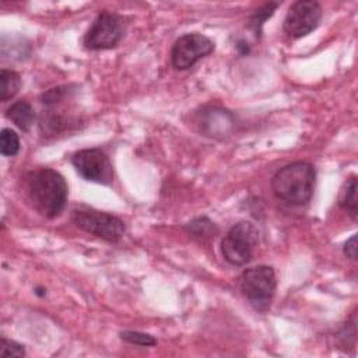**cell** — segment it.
<instances>
[{"instance_id": "cell-6", "label": "cell", "mask_w": 358, "mask_h": 358, "mask_svg": "<svg viewBox=\"0 0 358 358\" xmlns=\"http://www.w3.org/2000/svg\"><path fill=\"white\" fill-rule=\"evenodd\" d=\"M126 24L116 13L102 11L92 21L84 35V45L90 50H105L115 48L123 38Z\"/></svg>"}, {"instance_id": "cell-20", "label": "cell", "mask_w": 358, "mask_h": 358, "mask_svg": "<svg viewBox=\"0 0 358 358\" xmlns=\"http://www.w3.org/2000/svg\"><path fill=\"white\" fill-rule=\"evenodd\" d=\"M236 49H238L242 55H248V53H249V46H248V43L243 42V41H239V42H238Z\"/></svg>"}, {"instance_id": "cell-10", "label": "cell", "mask_w": 358, "mask_h": 358, "mask_svg": "<svg viewBox=\"0 0 358 358\" xmlns=\"http://www.w3.org/2000/svg\"><path fill=\"white\" fill-rule=\"evenodd\" d=\"M6 117L10 119L21 130L28 131L34 126L36 115L29 102L17 101L6 110Z\"/></svg>"}, {"instance_id": "cell-16", "label": "cell", "mask_w": 358, "mask_h": 358, "mask_svg": "<svg viewBox=\"0 0 358 358\" xmlns=\"http://www.w3.org/2000/svg\"><path fill=\"white\" fill-rule=\"evenodd\" d=\"M186 229L196 236H211L217 232V227L214 225V222L206 217L193 220L192 222L187 224Z\"/></svg>"}, {"instance_id": "cell-4", "label": "cell", "mask_w": 358, "mask_h": 358, "mask_svg": "<svg viewBox=\"0 0 358 358\" xmlns=\"http://www.w3.org/2000/svg\"><path fill=\"white\" fill-rule=\"evenodd\" d=\"M71 220L77 228L112 243L119 242L126 231L124 222L119 217L91 207L74 208Z\"/></svg>"}, {"instance_id": "cell-7", "label": "cell", "mask_w": 358, "mask_h": 358, "mask_svg": "<svg viewBox=\"0 0 358 358\" xmlns=\"http://www.w3.org/2000/svg\"><path fill=\"white\" fill-rule=\"evenodd\" d=\"M214 50V42L203 34L190 32L178 38L171 50V62L176 70H187Z\"/></svg>"}, {"instance_id": "cell-8", "label": "cell", "mask_w": 358, "mask_h": 358, "mask_svg": "<svg viewBox=\"0 0 358 358\" xmlns=\"http://www.w3.org/2000/svg\"><path fill=\"white\" fill-rule=\"evenodd\" d=\"M322 20V6L315 0L295 1L285 18L282 28L285 34L294 39L303 38L315 31Z\"/></svg>"}, {"instance_id": "cell-19", "label": "cell", "mask_w": 358, "mask_h": 358, "mask_svg": "<svg viewBox=\"0 0 358 358\" xmlns=\"http://www.w3.org/2000/svg\"><path fill=\"white\" fill-rule=\"evenodd\" d=\"M344 255L352 260L357 259V235H352L344 245Z\"/></svg>"}, {"instance_id": "cell-18", "label": "cell", "mask_w": 358, "mask_h": 358, "mask_svg": "<svg viewBox=\"0 0 358 358\" xmlns=\"http://www.w3.org/2000/svg\"><path fill=\"white\" fill-rule=\"evenodd\" d=\"M25 350L21 344L7 340L6 337H1V345H0V357H24Z\"/></svg>"}, {"instance_id": "cell-9", "label": "cell", "mask_w": 358, "mask_h": 358, "mask_svg": "<svg viewBox=\"0 0 358 358\" xmlns=\"http://www.w3.org/2000/svg\"><path fill=\"white\" fill-rule=\"evenodd\" d=\"M71 164L77 173L88 182L110 185L113 168L108 155L99 148H85L71 157Z\"/></svg>"}, {"instance_id": "cell-1", "label": "cell", "mask_w": 358, "mask_h": 358, "mask_svg": "<svg viewBox=\"0 0 358 358\" xmlns=\"http://www.w3.org/2000/svg\"><path fill=\"white\" fill-rule=\"evenodd\" d=\"M67 183L55 169L42 168L27 176V194L31 206L45 218L57 217L67 203Z\"/></svg>"}, {"instance_id": "cell-11", "label": "cell", "mask_w": 358, "mask_h": 358, "mask_svg": "<svg viewBox=\"0 0 358 358\" xmlns=\"http://www.w3.org/2000/svg\"><path fill=\"white\" fill-rule=\"evenodd\" d=\"M232 124V116L222 109H210L204 119L201 120V126L206 129V131L211 136L217 134H225L228 129Z\"/></svg>"}, {"instance_id": "cell-13", "label": "cell", "mask_w": 358, "mask_h": 358, "mask_svg": "<svg viewBox=\"0 0 358 358\" xmlns=\"http://www.w3.org/2000/svg\"><path fill=\"white\" fill-rule=\"evenodd\" d=\"M21 87V77L14 70L3 69L0 71V101L11 99Z\"/></svg>"}, {"instance_id": "cell-17", "label": "cell", "mask_w": 358, "mask_h": 358, "mask_svg": "<svg viewBox=\"0 0 358 358\" xmlns=\"http://www.w3.org/2000/svg\"><path fill=\"white\" fill-rule=\"evenodd\" d=\"M120 338L134 344V345H141V347H151L157 344V340L151 334L140 333V331H133V330H124L120 333Z\"/></svg>"}, {"instance_id": "cell-3", "label": "cell", "mask_w": 358, "mask_h": 358, "mask_svg": "<svg viewBox=\"0 0 358 358\" xmlns=\"http://www.w3.org/2000/svg\"><path fill=\"white\" fill-rule=\"evenodd\" d=\"M239 288L257 312L270 309L275 294V273L270 266L246 268L239 277Z\"/></svg>"}, {"instance_id": "cell-5", "label": "cell", "mask_w": 358, "mask_h": 358, "mask_svg": "<svg viewBox=\"0 0 358 358\" xmlns=\"http://www.w3.org/2000/svg\"><path fill=\"white\" fill-rule=\"evenodd\" d=\"M259 242V231L249 221H239L229 228L221 241L224 259L234 266H243L250 262Z\"/></svg>"}, {"instance_id": "cell-12", "label": "cell", "mask_w": 358, "mask_h": 358, "mask_svg": "<svg viewBox=\"0 0 358 358\" xmlns=\"http://www.w3.org/2000/svg\"><path fill=\"white\" fill-rule=\"evenodd\" d=\"M357 189H358V183H357V176L352 175L350 179H347V182L344 183V187L340 192V197H338V206L351 215L352 220L357 218V213H358V206H357Z\"/></svg>"}, {"instance_id": "cell-15", "label": "cell", "mask_w": 358, "mask_h": 358, "mask_svg": "<svg viewBox=\"0 0 358 358\" xmlns=\"http://www.w3.org/2000/svg\"><path fill=\"white\" fill-rule=\"evenodd\" d=\"M20 151V138L18 134L11 130L4 127L0 133V152L4 157H14Z\"/></svg>"}, {"instance_id": "cell-21", "label": "cell", "mask_w": 358, "mask_h": 358, "mask_svg": "<svg viewBox=\"0 0 358 358\" xmlns=\"http://www.w3.org/2000/svg\"><path fill=\"white\" fill-rule=\"evenodd\" d=\"M35 294H38V295H45L46 294V289H43V288H36V291H35Z\"/></svg>"}, {"instance_id": "cell-2", "label": "cell", "mask_w": 358, "mask_h": 358, "mask_svg": "<svg viewBox=\"0 0 358 358\" xmlns=\"http://www.w3.org/2000/svg\"><path fill=\"white\" fill-rule=\"evenodd\" d=\"M315 168L309 162L296 161L280 168L271 178V190L277 199L292 204L305 206L315 190Z\"/></svg>"}, {"instance_id": "cell-14", "label": "cell", "mask_w": 358, "mask_h": 358, "mask_svg": "<svg viewBox=\"0 0 358 358\" xmlns=\"http://www.w3.org/2000/svg\"><path fill=\"white\" fill-rule=\"evenodd\" d=\"M278 7V3H266L263 4L260 8H257L252 17H250V21H249V25L250 28L255 31V35L256 36H260L262 34V28H263V24L266 22L267 18H270L275 8Z\"/></svg>"}]
</instances>
